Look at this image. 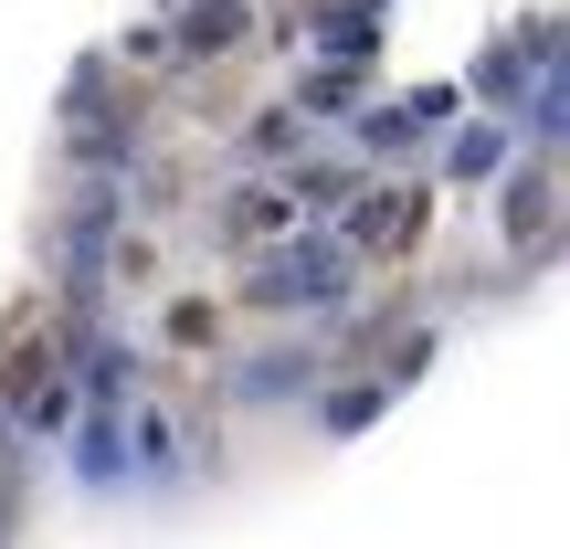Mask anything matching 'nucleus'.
<instances>
[{
    "label": "nucleus",
    "mask_w": 570,
    "mask_h": 549,
    "mask_svg": "<svg viewBox=\"0 0 570 549\" xmlns=\"http://www.w3.org/2000/svg\"><path fill=\"white\" fill-rule=\"evenodd\" d=\"M412 233H423V202H412V190H402V202L381 190V202L360 212V244H412Z\"/></svg>",
    "instance_id": "1"
},
{
    "label": "nucleus",
    "mask_w": 570,
    "mask_h": 549,
    "mask_svg": "<svg viewBox=\"0 0 570 549\" xmlns=\"http://www.w3.org/2000/svg\"><path fill=\"white\" fill-rule=\"evenodd\" d=\"M233 32H244V0H202V11H190V53H212V42H233Z\"/></svg>",
    "instance_id": "2"
}]
</instances>
